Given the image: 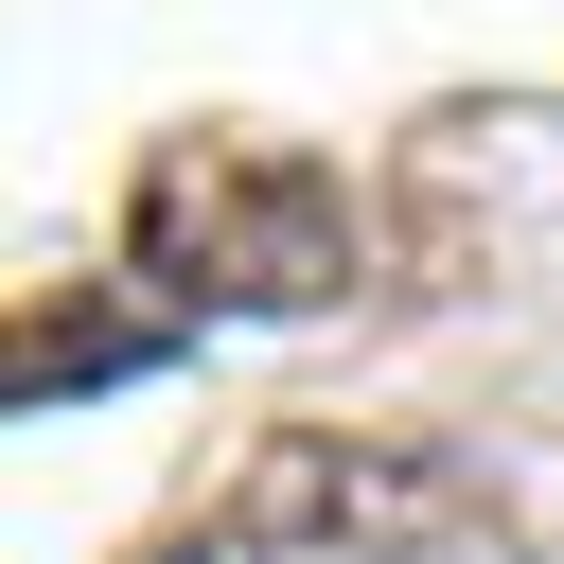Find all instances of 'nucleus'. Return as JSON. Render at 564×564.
Wrapping results in <instances>:
<instances>
[{
    "mask_svg": "<svg viewBox=\"0 0 564 564\" xmlns=\"http://www.w3.org/2000/svg\"><path fill=\"white\" fill-rule=\"evenodd\" d=\"M123 247H141V282H176V300H212V317H317V300H352V264H370L352 176L300 159V141H247V123L159 141L141 194H123Z\"/></svg>",
    "mask_w": 564,
    "mask_h": 564,
    "instance_id": "nucleus-1",
    "label": "nucleus"
},
{
    "mask_svg": "<svg viewBox=\"0 0 564 564\" xmlns=\"http://www.w3.org/2000/svg\"><path fill=\"white\" fill-rule=\"evenodd\" d=\"M212 529L300 546V564H458L494 529V476L405 441V423H264L212 494Z\"/></svg>",
    "mask_w": 564,
    "mask_h": 564,
    "instance_id": "nucleus-2",
    "label": "nucleus"
},
{
    "mask_svg": "<svg viewBox=\"0 0 564 564\" xmlns=\"http://www.w3.org/2000/svg\"><path fill=\"white\" fill-rule=\"evenodd\" d=\"M141 564H300V546H247V529H194V546H141Z\"/></svg>",
    "mask_w": 564,
    "mask_h": 564,
    "instance_id": "nucleus-3",
    "label": "nucleus"
}]
</instances>
